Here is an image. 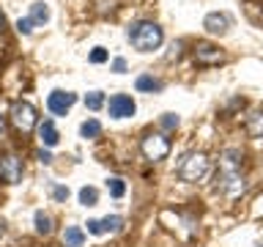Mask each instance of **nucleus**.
<instances>
[{
	"mask_svg": "<svg viewBox=\"0 0 263 247\" xmlns=\"http://www.w3.org/2000/svg\"><path fill=\"white\" fill-rule=\"evenodd\" d=\"M241 160L244 156L238 154V151H225V160H222V170H219V176H217V187L222 189V192H228V195H236V192H241L244 189V176H241Z\"/></svg>",
	"mask_w": 263,
	"mask_h": 247,
	"instance_id": "obj_1",
	"label": "nucleus"
},
{
	"mask_svg": "<svg viewBox=\"0 0 263 247\" xmlns=\"http://www.w3.org/2000/svg\"><path fill=\"white\" fill-rule=\"evenodd\" d=\"M126 36H129V41H132V47L140 49V52H151V49H159L162 41H164L162 28H159L156 22H148V20L129 25Z\"/></svg>",
	"mask_w": 263,
	"mask_h": 247,
	"instance_id": "obj_2",
	"label": "nucleus"
},
{
	"mask_svg": "<svg viewBox=\"0 0 263 247\" xmlns=\"http://www.w3.org/2000/svg\"><path fill=\"white\" fill-rule=\"evenodd\" d=\"M176 173H178L181 181H189V184H192V181H200L205 173H209V156L203 151H189V154L181 156Z\"/></svg>",
	"mask_w": 263,
	"mask_h": 247,
	"instance_id": "obj_3",
	"label": "nucleus"
},
{
	"mask_svg": "<svg viewBox=\"0 0 263 247\" xmlns=\"http://www.w3.org/2000/svg\"><path fill=\"white\" fill-rule=\"evenodd\" d=\"M11 123L20 132H30L39 123L36 107H33L30 102H14V107H11Z\"/></svg>",
	"mask_w": 263,
	"mask_h": 247,
	"instance_id": "obj_4",
	"label": "nucleus"
},
{
	"mask_svg": "<svg viewBox=\"0 0 263 247\" xmlns=\"http://www.w3.org/2000/svg\"><path fill=\"white\" fill-rule=\"evenodd\" d=\"M140 148H143L145 160H151V162H162L164 156L170 154V140L164 137V135H148V137H143Z\"/></svg>",
	"mask_w": 263,
	"mask_h": 247,
	"instance_id": "obj_5",
	"label": "nucleus"
},
{
	"mask_svg": "<svg viewBox=\"0 0 263 247\" xmlns=\"http://www.w3.org/2000/svg\"><path fill=\"white\" fill-rule=\"evenodd\" d=\"M107 110H110L112 118H132L135 110H137V104H135V99L126 96V94H115V96H110Z\"/></svg>",
	"mask_w": 263,
	"mask_h": 247,
	"instance_id": "obj_6",
	"label": "nucleus"
},
{
	"mask_svg": "<svg viewBox=\"0 0 263 247\" xmlns=\"http://www.w3.org/2000/svg\"><path fill=\"white\" fill-rule=\"evenodd\" d=\"M74 102H77V94H71V91H52L49 99H47V107L55 115H66V113L71 110Z\"/></svg>",
	"mask_w": 263,
	"mask_h": 247,
	"instance_id": "obj_7",
	"label": "nucleus"
},
{
	"mask_svg": "<svg viewBox=\"0 0 263 247\" xmlns=\"http://www.w3.org/2000/svg\"><path fill=\"white\" fill-rule=\"evenodd\" d=\"M0 176H3V181H8V184H16V181L22 179V160L14 154H6L0 156Z\"/></svg>",
	"mask_w": 263,
	"mask_h": 247,
	"instance_id": "obj_8",
	"label": "nucleus"
},
{
	"mask_svg": "<svg viewBox=\"0 0 263 247\" xmlns=\"http://www.w3.org/2000/svg\"><path fill=\"white\" fill-rule=\"evenodd\" d=\"M205 30L214 33V36H225L228 28H230V16L228 14H219V11H211L209 16H205Z\"/></svg>",
	"mask_w": 263,
	"mask_h": 247,
	"instance_id": "obj_9",
	"label": "nucleus"
},
{
	"mask_svg": "<svg viewBox=\"0 0 263 247\" xmlns=\"http://www.w3.org/2000/svg\"><path fill=\"white\" fill-rule=\"evenodd\" d=\"M195 58H197V63H219V61H225V55H222L214 44H209V41H200V44L195 47Z\"/></svg>",
	"mask_w": 263,
	"mask_h": 247,
	"instance_id": "obj_10",
	"label": "nucleus"
},
{
	"mask_svg": "<svg viewBox=\"0 0 263 247\" xmlns=\"http://www.w3.org/2000/svg\"><path fill=\"white\" fill-rule=\"evenodd\" d=\"M39 137H41V143H44L47 148L58 146V140H61V135H58V129H55L52 121H41L39 123Z\"/></svg>",
	"mask_w": 263,
	"mask_h": 247,
	"instance_id": "obj_11",
	"label": "nucleus"
},
{
	"mask_svg": "<svg viewBox=\"0 0 263 247\" xmlns=\"http://www.w3.org/2000/svg\"><path fill=\"white\" fill-rule=\"evenodd\" d=\"M135 88L137 91H145V94H156V91H162V80H156L154 74H140V77L135 80Z\"/></svg>",
	"mask_w": 263,
	"mask_h": 247,
	"instance_id": "obj_12",
	"label": "nucleus"
},
{
	"mask_svg": "<svg viewBox=\"0 0 263 247\" xmlns=\"http://www.w3.org/2000/svg\"><path fill=\"white\" fill-rule=\"evenodd\" d=\"M82 244H85V234H82V228H77V225L66 228V234H63V247H82Z\"/></svg>",
	"mask_w": 263,
	"mask_h": 247,
	"instance_id": "obj_13",
	"label": "nucleus"
},
{
	"mask_svg": "<svg viewBox=\"0 0 263 247\" xmlns=\"http://www.w3.org/2000/svg\"><path fill=\"white\" fill-rule=\"evenodd\" d=\"M28 20H30L33 25H44V22L49 20V8H47V3H41V0H39V3H33Z\"/></svg>",
	"mask_w": 263,
	"mask_h": 247,
	"instance_id": "obj_14",
	"label": "nucleus"
},
{
	"mask_svg": "<svg viewBox=\"0 0 263 247\" xmlns=\"http://www.w3.org/2000/svg\"><path fill=\"white\" fill-rule=\"evenodd\" d=\"M99 225H102V234H118L123 228V217L118 214H107L104 220H99Z\"/></svg>",
	"mask_w": 263,
	"mask_h": 247,
	"instance_id": "obj_15",
	"label": "nucleus"
},
{
	"mask_svg": "<svg viewBox=\"0 0 263 247\" xmlns=\"http://www.w3.org/2000/svg\"><path fill=\"white\" fill-rule=\"evenodd\" d=\"M247 132H250L252 137H263V110L250 113V118H247Z\"/></svg>",
	"mask_w": 263,
	"mask_h": 247,
	"instance_id": "obj_16",
	"label": "nucleus"
},
{
	"mask_svg": "<svg viewBox=\"0 0 263 247\" xmlns=\"http://www.w3.org/2000/svg\"><path fill=\"white\" fill-rule=\"evenodd\" d=\"M80 135L85 137V140H93L102 135V123H99L96 118H88V121H82V127H80Z\"/></svg>",
	"mask_w": 263,
	"mask_h": 247,
	"instance_id": "obj_17",
	"label": "nucleus"
},
{
	"mask_svg": "<svg viewBox=\"0 0 263 247\" xmlns=\"http://www.w3.org/2000/svg\"><path fill=\"white\" fill-rule=\"evenodd\" d=\"M33 222H36V231L39 234H52V220H49V214L44 211H36V217H33Z\"/></svg>",
	"mask_w": 263,
	"mask_h": 247,
	"instance_id": "obj_18",
	"label": "nucleus"
},
{
	"mask_svg": "<svg viewBox=\"0 0 263 247\" xmlns=\"http://www.w3.org/2000/svg\"><path fill=\"white\" fill-rule=\"evenodd\" d=\"M96 201H99L96 187H82V189H80V203H82V206H96Z\"/></svg>",
	"mask_w": 263,
	"mask_h": 247,
	"instance_id": "obj_19",
	"label": "nucleus"
},
{
	"mask_svg": "<svg viewBox=\"0 0 263 247\" xmlns=\"http://www.w3.org/2000/svg\"><path fill=\"white\" fill-rule=\"evenodd\" d=\"M102 104H104V94H102V91H90V94L85 96V107H88V110H99Z\"/></svg>",
	"mask_w": 263,
	"mask_h": 247,
	"instance_id": "obj_20",
	"label": "nucleus"
},
{
	"mask_svg": "<svg viewBox=\"0 0 263 247\" xmlns=\"http://www.w3.org/2000/svg\"><path fill=\"white\" fill-rule=\"evenodd\" d=\"M107 189H110L112 198H123V192H126V184H123V179H110V181H107Z\"/></svg>",
	"mask_w": 263,
	"mask_h": 247,
	"instance_id": "obj_21",
	"label": "nucleus"
},
{
	"mask_svg": "<svg viewBox=\"0 0 263 247\" xmlns=\"http://www.w3.org/2000/svg\"><path fill=\"white\" fill-rule=\"evenodd\" d=\"M162 127H164V129H176V127H178V115L164 113V115H162Z\"/></svg>",
	"mask_w": 263,
	"mask_h": 247,
	"instance_id": "obj_22",
	"label": "nucleus"
},
{
	"mask_svg": "<svg viewBox=\"0 0 263 247\" xmlns=\"http://www.w3.org/2000/svg\"><path fill=\"white\" fill-rule=\"evenodd\" d=\"M107 61V49L104 47H96L93 52H90V63H104Z\"/></svg>",
	"mask_w": 263,
	"mask_h": 247,
	"instance_id": "obj_23",
	"label": "nucleus"
},
{
	"mask_svg": "<svg viewBox=\"0 0 263 247\" xmlns=\"http://www.w3.org/2000/svg\"><path fill=\"white\" fill-rule=\"evenodd\" d=\"M16 30H20V33H30V30H33V22L28 20V16H25V20L16 22Z\"/></svg>",
	"mask_w": 263,
	"mask_h": 247,
	"instance_id": "obj_24",
	"label": "nucleus"
},
{
	"mask_svg": "<svg viewBox=\"0 0 263 247\" xmlns=\"http://www.w3.org/2000/svg\"><path fill=\"white\" fill-rule=\"evenodd\" d=\"M112 72L123 74V72H126V61H123V58H115V61H112Z\"/></svg>",
	"mask_w": 263,
	"mask_h": 247,
	"instance_id": "obj_25",
	"label": "nucleus"
},
{
	"mask_svg": "<svg viewBox=\"0 0 263 247\" xmlns=\"http://www.w3.org/2000/svg\"><path fill=\"white\" fill-rule=\"evenodd\" d=\"M52 198H55V201H66V198H69V189H66V187H55Z\"/></svg>",
	"mask_w": 263,
	"mask_h": 247,
	"instance_id": "obj_26",
	"label": "nucleus"
},
{
	"mask_svg": "<svg viewBox=\"0 0 263 247\" xmlns=\"http://www.w3.org/2000/svg\"><path fill=\"white\" fill-rule=\"evenodd\" d=\"M88 231L96 236H102V225H99V220H88Z\"/></svg>",
	"mask_w": 263,
	"mask_h": 247,
	"instance_id": "obj_27",
	"label": "nucleus"
},
{
	"mask_svg": "<svg viewBox=\"0 0 263 247\" xmlns=\"http://www.w3.org/2000/svg\"><path fill=\"white\" fill-rule=\"evenodd\" d=\"M39 160L44 162V165H49V162H52V154H49V151H44V148H41V151H39Z\"/></svg>",
	"mask_w": 263,
	"mask_h": 247,
	"instance_id": "obj_28",
	"label": "nucleus"
},
{
	"mask_svg": "<svg viewBox=\"0 0 263 247\" xmlns=\"http://www.w3.org/2000/svg\"><path fill=\"white\" fill-rule=\"evenodd\" d=\"M6 28V16H3V11H0V30Z\"/></svg>",
	"mask_w": 263,
	"mask_h": 247,
	"instance_id": "obj_29",
	"label": "nucleus"
},
{
	"mask_svg": "<svg viewBox=\"0 0 263 247\" xmlns=\"http://www.w3.org/2000/svg\"><path fill=\"white\" fill-rule=\"evenodd\" d=\"M260 247H263V244H260Z\"/></svg>",
	"mask_w": 263,
	"mask_h": 247,
	"instance_id": "obj_30",
	"label": "nucleus"
}]
</instances>
